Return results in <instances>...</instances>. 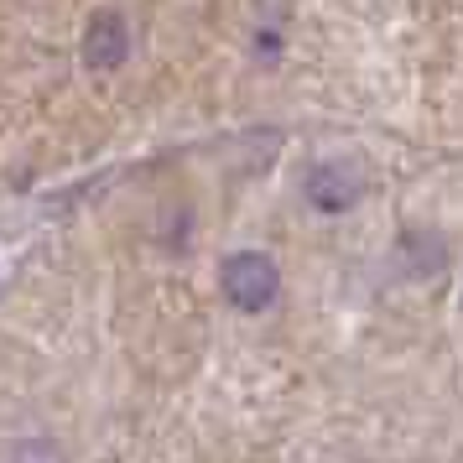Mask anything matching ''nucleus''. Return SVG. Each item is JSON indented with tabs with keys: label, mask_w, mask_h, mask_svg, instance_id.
Here are the masks:
<instances>
[{
	"label": "nucleus",
	"mask_w": 463,
	"mask_h": 463,
	"mask_svg": "<svg viewBox=\"0 0 463 463\" xmlns=\"http://www.w3.org/2000/svg\"><path fill=\"white\" fill-rule=\"evenodd\" d=\"M219 292L234 313H266L281 297V266L266 250H234L219 266Z\"/></svg>",
	"instance_id": "f257e3e1"
},
{
	"label": "nucleus",
	"mask_w": 463,
	"mask_h": 463,
	"mask_svg": "<svg viewBox=\"0 0 463 463\" xmlns=\"http://www.w3.org/2000/svg\"><path fill=\"white\" fill-rule=\"evenodd\" d=\"M302 198H307V209L313 213L338 219V213H349L359 198H364V172H359V162H338V156H328V162H317V167L302 177Z\"/></svg>",
	"instance_id": "f03ea898"
},
{
	"label": "nucleus",
	"mask_w": 463,
	"mask_h": 463,
	"mask_svg": "<svg viewBox=\"0 0 463 463\" xmlns=\"http://www.w3.org/2000/svg\"><path fill=\"white\" fill-rule=\"evenodd\" d=\"M130 22L120 11H94L84 26V63L94 73H115V68H126L130 58Z\"/></svg>",
	"instance_id": "7ed1b4c3"
},
{
	"label": "nucleus",
	"mask_w": 463,
	"mask_h": 463,
	"mask_svg": "<svg viewBox=\"0 0 463 463\" xmlns=\"http://www.w3.org/2000/svg\"><path fill=\"white\" fill-rule=\"evenodd\" d=\"M0 463H68L63 448L47 438H22V442H5L0 448Z\"/></svg>",
	"instance_id": "20e7f679"
},
{
	"label": "nucleus",
	"mask_w": 463,
	"mask_h": 463,
	"mask_svg": "<svg viewBox=\"0 0 463 463\" xmlns=\"http://www.w3.org/2000/svg\"><path fill=\"white\" fill-rule=\"evenodd\" d=\"M281 52V32H255V58H276Z\"/></svg>",
	"instance_id": "39448f33"
}]
</instances>
